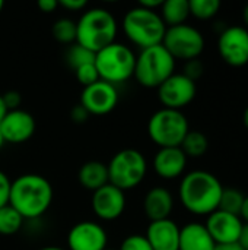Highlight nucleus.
Masks as SVG:
<instances>
[{
    "label": "nucleus",
    "mask_w": 248,
    "mask_h": 250,
    "mask_svg": "<svg viewBox=\"0 0 248 250\" xmlns=\"http://www.w3.org/2000/svg\"><path fill=\"white\" fill-rule=\"evenodd\" d=\"M53 199V186L48 179L41 174L28 173L12 182L9 205L13 207L23 220H35L42 217L50 209Z\"/></svg>",
    "instance_id": "1"
},
{
    "label": "nucleus",
    "mask_w": 248,
    "mask_h": 250,
    "mask_svg": "<svg viewBox=\"0 0 248 250\" xmlns=\"http://www.w3.org/2000/svg\"><path fill=\"white\" fill-rule=\"evenodd\" d=\"M224 186L218 177L205 170L187 173L178 188L183 207L194 215H210L219 207Z\"/></svg>",
    "instance_id": "2"
},
{
    "label": "nucleus",
    "mask_w": 248,
    "mask_h": 250,
    "mask_svg": "<svg viewBox=\"0 0 248 250\" xmlns=\"http://www.w3.org/2000/svg\"><path fill=\"white\" fill-rule=\"evenodd\" d=\"M117 31V21L110 10L92 7L85 10L76 22V42L98 53L115 41Z\"/></svg>",
    "instance_id": "3"
},
{
    "label": "nucleus",
    "mask_w": 248,
    "mask_h": 250,
    "mask_svg": "<svg viewBox=\"0 0 248 250\" xmlns=\"http://www.w3.org/2000/svg\"><path fill=\"white\" fill-rule=\"evenodd\" d=\"M121 26L127 40L140 47V50L162 44L167 31L159 12L140 7L139 4L126 12Z\"/></svg>",
    "instance_id": "4"
},
{
    "label": "nucleus",
    "mask_w": 248,
    "mask_h": 250,
    "mask_svg": "<svg viewBox=\"0 0 248 250\" xmlns=\"http://www.w3.org/2000/svg\"><path fill=\"white\" fill-rule=\"evenodd\" d=\"M175 59L162 44L140 50L136 56L133 78L145 88H159L175 72Z\"/></svg>",
    "instance_id": "5"
},
{
    "label": "nucleus",
    "mask_w": 248,
    "mask_h": 250,
    "mask_svg": "<svg viewBox=\"0 0 248 250\" xmlns=\"http://www.w3.org/2000/svg\"><path fill=\"white\" fill-rule=\"evenodd\" d=\"M134 63V51L129 45L117 41L95 53V67L99 73V79L113 85L133 78Z\"/></svg>",
    "instance_id": "6"
},
{
    "label": "nucleus",
    "mask_w": 248,
    "mask_h": 250,
    "mask_svg": "<svg viewBox=\"0 0 248 250\" xmlns=\"http://www.w3.org/2000/svg\"><path fill=\"white\" fill-rule=\"evenodd\" d=\"M108 168V180L120 190H132L137 188L146 177L148 163L145 155L134 148H126L113 155Z\"/></svg>",
    "instance_id": "7"
},
{
    "label": "nucleus",
    "mask_w": 248,
    "mask_h": 250,
    "mask_svg": "<svg viewBox=\"0 0 248 250\" xmlns=\"http://www.w3.org/2000/svg\"><path fill=\"white\" fill-rule=\"evenodd\" d=\"M189 130V120L180 110L162 107L155 111L148 122V135L159 148L180 146Z\"/></svg>",
    "instance_id": "8"
},
{
    "label": "nucleus",
    "mask_w": 248,
    "mask_h": 250,
    "mask_svg": "<svg viewBox=\"0 0 248 250\" xmlns=\"http://www.w3.org/2000/svg\"><path fill=\"white\" fill-rule=\"evenodd\" d=\"M162 45L175 60H193L205 50V38L202 32L187 23L170 26L165 31Z\"/></svg>",
    "instance_id": "9"
},
{
    "label": "nucleus",
    "mask_w": 248,
    "mask_h": 250,
    "mask_svg": "<svg viewBox=\"0 0 248 250\" xmlns=\"http://www.w3.org/2000/svg\"><path fill=\"white\" fill-rule=\"evenodd\" d=\"M196 92V82L183 73H174L158 88V98L164 108L181 111L194 100Z\"/></svg>",
    "instance_id": "10"
},
{
    "label": "nucleus",
    "mask_w": 248,
    "mask_h": 250,
    "mask_svg": "<svg viewBox=\"0 0 248 250\" xmlns=\"http://www.w3.org/2000/svg\"><path fill=\"white\" fill-rule=\"evenodd\" d=\"M218 51L222 60L234 67L248 63V29L244 26H228L218 38Z\"/></svg>",
    "instance_id": "11"
},
{
    "label": "nucleus",
    "mask_w": 248,
    "mask_h": 250,
    "mask_svg": "<svg viewBox=\"0 0 248 250\" xmlns=\"http://www.w3.org/2000/svg\"><path fill=\"white\" fill-rule=\"evenodd\" d=\"M79 104L89 114H94V116L108 114L118 104L117 86L105 81H98L82 89Z\"/></svg>",
    "instance_id": "12"
},
{
    "label": "nucleus",
    "mask_w": 248,
    "mask_h": 250,
    "mask_svg": "<svg viewBox=\"0 0 248 250\" xmlns=\"http://www.w3.org/2000/svg\"><path fill=\"white\" fill-rule=\"evenodd\" d=\"M67 250H105L108 234L95 221L76 223L67 233Z\"/></svg>",
    "instance_id": "13"
},
{
    "label": "nucleus",
    "mask_w": 248,
    "mask_h": 250,
    "mask_svg": "<svg viewBox=\"0 0 248 250\" xmlns=\"http://www.w3.org/2000/svg\"><path fill=\"white\" fill-rule=\"evenodd\" d=\"M91 207L99 220L114 221L120 218L126 209V192L108 183L92 193Z\"/></svg>",
    "instance_id": "14"
},
{
    "label": "nucleus",
    "mask_w": 248,
    "mask_h": 250,
    "mask_svg": "<svg viewBox=\"0 0 248 250\" xmlns=\"http://www.w3.org/2000/svg\"><path fill=\"white\" fill-rule=\"evenodd\" d=\"M35 129L34 116L22 108L7 111L0 122V132L6 144H23L34 136Z\"/></svg>",
    "instance_id": "15"
},
{
    "label": "nucleus",
    "mask_w": 248,
    "mask_h": 250,
    "mask_svg": "<svg viewBox=\"0 0 248 250\" xmlns=\"http://www.w3.org/2000/svg\"><path fill=\"white\" fill-rule=\"evenodd\" d=\"M243 224L244 223L238 215L216 209L215 212L208 215L205 227L208 229L210 237L216 245H231L238 242Z\"/></svg>",
    "instance_id": "16"
},
{
    "label": "nucleus",
    "mask_w": 248,
    "mask_h": 250,
    "mask_svg": "<svg viewBox=\"0 0 248 250\" xmlns=\"http://www.w3.org/2000/svg\"><path fill=\"white\" fill-rule=\"evenodd\" d=\"M152 250H178L180 227L171 218L149 223L145 234Z\"/></svg>",
    "instance_id": "17"
},
{
    "label": "nucleus",
    "mask_w": 248,
    "mask_h": 250,
    "mask_svg": "<svg viewBox=\"0 0 248 250\" xmlns=\"http://www.w3.org/2000/svg\"><path fill=\"white\" fill-rule=\"evenodd\" d=\"M187 167V157L180 146L159 148L153 157L155 173L165 180H174L180 177Z\"/></svg>",
    "instance_id": "18"
},
{
    "label": "nucleus",
    "mask_w": 248,
    "mask_h": 250,
    "mask_svg": "<svg viewBox=\"0 0 248 250\" xmlns=\"http://www.w3.org/2000/svg\"><path fill=\"white\" fill-rule=\"evenodd\" d=\"M174 209V198L165 188L156 186L148 190L143 198V211L149 221H161L170 218Z\"/></svg>",
    "instance_id": "19"
},
{
    "label": "nucleus",
    "mask_w": 248,
    "mask_h": 250,
    "mask_svg": "<svg viewBox=\"0 0 248 250\" xmlns=\"http://www.w3.org/2000/svg\"><path fill=\"white\" fill-rule=\"evenodd\" d=\"M216 243L210 237L205 224L190 223L180 229L178 250H213Z\"/></svg>",
    "instance_id": "20"
},
{
    "label": "nucleus",
    "mask_w": 248,
    "mask_h": 250,
    "mask_svg": "<svg viewBox=\"0 0 248 250\" xmlns=\"http://www.w3.org/2000/svg\"><path fill=\"white\" fill-rule=\"evenodd\" d=\"M77 180L86 190H91L94 193L95 190H98L102 186L110 183L107 164L102 161H98V160L86 161L79 168Z\"/></svg>",
    "instance_id": "21"
},
{
    "label": "nucleus",
    "mask_w": 248,
    "mask_h": 250,
    "mask_svg": "<svg viewBox=\"0 0 248 250\" xmlns=\"http://www.w3.org/2000/svg\"><path fill=\"white\" fill-rule=\"evenodd\" d=\"M159 10V15L167 28L183 25L190 16L189 0H164Z\"/></svg>",
    "instance_id": "22"
},
{
    "label": "nucleus",
    "mask_w": 248,
    "mask_h": 250,
    "mask_svg": "<svg viewBox=\"0 0 248 250\" xmlns=\"http://www.w3.org/2000/svg\"><path fill=\"white\" fill-rule=\"evenodd\" d=\"M180 148L186 154L187 158L189 157L190 158H199L208 152L209 141H208V136L205 133H202L199 130H189V133L183 139Z\"/></svg>",
    "instance_id": "23"
},
{
    "label": "nucleus",
    "mask_w": 248,
    "mask_h": 250,
    "mask_svg": "<svg viewBox=\"0 0 248 250\" xmlns=\"http://www.w3.org/2000/svg\"><path fill=\"white\" fill-rule=\"evenodd\" d=\"M22 215L9 204L0 208V234L1 236H13L16 234L23 224Z\"/></svg>",
    "instance_id": "24"
},
{
    "label": "nucleus",
    "mask_w": 248,
    "mask_h": 250,
    "mask_svg": "<svg viewBox=\"0 0 248 250\" xmlns=\"http://www.w3.org/2000/svg\"><path fill=\"white\" fill-rule=\"evenodd\" d=\"M244 199H246V195L241 190L235 188H224L218 209L240 217Z\"/></svg>",
    "instance_id": "25"
},
{
    "label": "nucleus",
    "mask_w": 248,
    "mask_h": 250,
    "mask_svg": "<svg viewBox=\"0 0 248 250\" xmlns=\"http://www.w3.org/2000/svg\"><path fill=\"white\" fill-rule=\"evenodd\" d=\"M64 60L72 70H76L77 67H80L83 64L95 63V53L85 48L83 45H80L77 42H73L67 47L66 54H64Z\"/></svg>",
    "instance_id": "26"
},
{
    "label": "nucleus",
    "mask_w": 248,
    "mask_h": 250,
    "mask_svg": "<svg viewBox=\"0 0 248 250\" xmlns=\"http://www.w3.org/2000/svg\"><path fill=\"white\" fill-rule=\"evenodd\" d=\"M51 34L56 41L70 45L76 42V22L70 18H60L53 23Z\"/></svg>",
    "instance_id": "27"
},
{
    "label": "nucleus",
    "mask_w": 248,
    "mask_h": 250,
    "mask_svg": "<svg viewBox=\"0 0 248 250\" xmlns=\"http://www.w3.org/2000/svg\"><path fill=\"white\" fill-rule=\"evenodd\" d=\"M190 15H193L197 19L206 21L212 19L218 15L221 9L219 0H189Z\"/></svg>",
    "instance_id": "28"
},
{
    "label": "nucleus",
    "mask_w": 248,
    "mask_h": 250,
    "mask_svg": "<svg viewBox=\"0 0 248 250\" xmlns=\"http://www.w3.org/2000/svg\"><path fill=\"white\" fill-rule=\"evenodd\" d=\"M73 72H75L76 81H77L83 88H86V86H89V85H92V83L101 81V79H99V73H98V70H96V67H95V63L83 64V66L77 67V69L73 70Z\"/></svg>",
    "instance_id": "29"
},
{
    "label": "nucleus",
    "mask_w": 248,
    "mask_h": 250,
    "mask_svg": "<svg viewBox=\"0 0 248 250\" xmlns=\"http://www.w3.org/2000/svg\"><path fill=\"white\" fill-rule=\"evenodd\" d=\"M118 250H152V248L148 243L145 236H142V234H130L121 242Z\"/></svg>",
    "instance_id": "30"
},
{
    "label": "nucleus",
    "mask_w": 248,
    "mask_h": 250,
    "mask_svg": "<svg viewBox=\"0 0 248 250\" xmlns=\"http://www.w3.org/2000/svg\"><path fill=\"white\" fill-rule=\"evenodd\" d=\"M183 75L187 76L189 79H191L193 82H196L203 75V63L199 59H193V60L186 62Z\"/></svg>",
    "instance_id": "31"
},
{
    "label": "nucleus",
    "mask_w": 248,
    "mask_h": 250,
    "mask_svg": "<svg viewBox=\"0 0 248 250\" xmlns=\"http://www.w3.org/2000/svg\"><path fill=\"white\" fill-rule=\"evenodd\" d=\"M1 100L7 111L18 110L22 104V95L18 91H6L4 94H1Z\"/></svg>",
    "instance_id": "32"
},
{
    "label": "nucleus",
    "mask_w": 248,
    "mask_h": 250,
    "mask_svg": "<svg viewBox=\"0 0 248 250\" xmlns=\"http://www.w3.org/2000/svg\"><path fill=\"white\" fill-rule=\"evenodd\" d=\"M10 186H12V180L7 177V174L4 171L0 170V208L9 204Z\"/></svg>",
    "instance_id": "33"
},
{
    "label": "nucleus",
    "mask_w": 248,
    "mask_h": 250,
    "mask_svg": "<svg viewBox=\"0 0 248 250\" xmlns=\"http://www.w3.org/2000/svg\"><path fill=\"white\" fill-rule=\"evenodd\" d=\"M58 6L66 9V10H72V12H79L82 9H85L88 6L86 0H60Z\"/></svg>",
    "instance_id": "34"
},
{
    "label": "nucleus",
    "mask_w": 248,
    "mask_h": 250,
    "mask_svg": "<svg viewBox=\"0 0 248 250\" xmlns=\"http://www.w3.org/2000/svg\"><path fill=\"white\" fill-rule=\"evenodd\" d=\"M89 116H91V114H89L80 104L75 105V107L70 110V119H72L75 123H83V122L88 120Z\"/></svg>",
    "instance_id": "35"
},
{
    "label": "nucleus",
    "mask_w": 248,
    "mask_h": 250,
    "mask_svg": "<svg viewBox=\"0 0 248 250\" xmlns=\"http://www.w3.org/2000/svg\"><path fill=\"white\" fill-rule=\"evenodd\" d=\"M37 6L44 13H53L58 7V1L57 0H38Z\"/></svg>",
    "instance_id": "36"
},
{
    "label": "nucleus",
    "mask_w": 248,
    "mask_h": 250,
    "mask_svg": "<svg viewBox=\"0 0 248 250\" xmlns=\"http://www.w3.org/2000/svg\"><path fill=\"white\" fill-rule=\"evenodd\" d=\"M237 245L243 250H248V224H246V223L243 224V229H241Z\"/></svg>",
    "instance_id": "37"
},
{
    "label": "nucleus",
    "mask_w": 248,
    "mask_h": 250,
    "mask_svg": "<svg viewBox=\"0 0 248 250\" xmlns=\"http://www.w3.org/2000/svg\"><path fill=\"white\" fill-rule=\"evenodd\" d=\"M162 3H164V0H140L139 6L149 9V10H158V9H161Z\"/></svg>",
    "instance_id": "38"
},
{
    "label": "nucleus",
    "mask_w": 248,
    "mask_h": 250,
    "mask_svg": "<svg viewBox=\"0 0 248 250\" xmlns=\"http://www.w3.org/2000/svg\"><path fill=\"white\" fill-rule=\"evenodd\" d=\"M240 218H241L246 224H248V196H246V199H244V204H243V208H241Z\"/></svg>",
    "instance_id": "39"
},
{
    "label": "nucleus",
    "mask_w": 248,
    "mask_h": 250,
    "mask_svg": "<svg viewBox=\"0 0 248 250\" xmlns=\"http://www.w3.org/2000/svg\"><path fill=\"white\" fill-rule=\"evenodd\" d=\"M213 250H243L237 243H231V245H216Z\"/></svg>",
    "instance_id": "40"
},
{
    "label": "nucleus",
    "mask_w": 248,
    "mask_h": 250,
    "mask_svg": "<svg viewBox=\"0 0 248 250\" xmlns=\"http://www.w3.org/2000/svg\"><path fill=\"white\" fill-rule=\"evenodd\" d=\"M7 113V110H6V107H4V103H3V100H1V94H0V122H1V119L4 117V114Z\"/></svg>",
    "instance_id": "41"
},
{
    "label": "nucleus",
    "mask_w": 248,
    "mask_h": 250,
    "mask_svg": "<svg viewBox=\"0 0 248 250\" xmlns=\"http://www.w3.org/2000/svg\"><path fill=\"white\" fill-rule=\"evenodd\" d=\"M243 18H244V22H246V25L248 26V4L244 7V12H243Z\"/></svg>",
    "instance_id": "42"
},
{
    "label": "nucleus",
    "mask_w": 248,
    "mask_h": 250,
    "mask_svg": "<svg viewBox=\"0 0 248 250\" xmlns=\"http://www.w3.org/2000/svg\"><path fill=\"white\" fill-rule=\"evenodd\" d=\"M243 120H244V126L247 127V130H248V107L246 108V111H244V117H243Z\"/></svg>",
    "instance_id": "43"
},
{
    "label": "nucleus",
    "mask_w": 248,
    "mask_h": 250,
    "mask_svg": "<svg viewBox=\"0 0 248 250\" xmlns=\"http://www.w3.org/2000/svg\"><path fill=\"white\" fill-rule=\"evenodd\" d=\"M38 250H66V249L58 248V246H47V248H41V249H38Z\"/></svg>",
    "instance_id": "44"
},
{
    "label": "nucleus",
    "mask_w": 248,
    "mask_h": 250,
    "mask_svg": "<svg viewBox=\"0 0 248 250\" xmlns=\"http://www.w3.org/2000/svg\"><path fill=\"white\" fill-rule=\"evenodd\" d=\"M6 142H4V139H3V136H1V132H0V149H1V146L4 145Z\"/></svg>",
    "instance_id": "45"
},
{
    "label": "nucleus",
    "mask_w": 248,
    "mask_h": 250,
    "mask_svg": "<svg viewBox=\"0 0 248 250\" xmlns=\"http://www.w3.org/2000/svg\"><path fill=\"white\" fill-rule=\"evenodd\" d=\"M3 6H4V3H3V1H1V0H0V12H1V10H3Z\"/></svg>",
    "instance_id": "46"
},
{
    "label": "nucleus",
    "mask_w": 248,
    "mask_h": 250,
    "mask_svg": "<svg viewBox=\"0 0 248 250\" xmlns=\"http://www.w3.org/2000/svg\"><path fill=\"white\" fill-rule=\"evenodd\" d=\"M105 250H114V249H108V248H107V249H105Z\"/></svg>",
    "instance_id": "47"
}]
</instances>
